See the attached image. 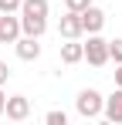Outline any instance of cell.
<instances>
[{
  "label": "cell",
  "instance_id": "2",
  "mask_svg": "<svg viewBox=\"0 0 122 125\" xmlns=\"http://www.w3.org/2000/svg\"><path fill=\"white\" fill-rule=\"evenodd\" d=\"M85 61L92 68H105L109 64V41L102 34H88V44H85Z\"/></svg>",
  "mask_w": 122,
  "mask_h": 125
},
{
  "label": "cell",
  "instance_id": "15",
  "mask_svg": "<svg viewBox=\"0 0 122 125\" xmlns=\"http://www.w3.org/2000/svg\"><path fill=\"white\" fill-rule=\"evenodd\" d=\"M0 14H20V0H0Z\"/></svg>",
  "mask_w": 122,
  "mask_h": 125
},
{
  "label": "cell",
  "instance_id": "13",
  "mask_svg": "<svg viewBox=\"0 0 122 125\" xmlns=\"http://www.w3.org/2000/svg\"><path fill=\"white\" fill-rule=\"evenodd\" d=\"M109 61L122 64V37H119V41H109Z\"/></svg>",
  "mask_w": 122,
  "mask_h": 125
},
{
  "label": "cell",
  "instance_id": "16",
  "mask_svg": "<svg viewBox=\"0 0 122 125\" xmlns=\"http://www.w3.org/2000/svg\"><path fill=\"white\" fill-rule=\"evenodd\" d=\"M7 78H10V68H7V61H0V88L7 84Z\"/></svg>",
  "mask_w": 122,
  "mask_h": 125
},
{
  "label": "cell",
  "instance_id": "7",
  "mask_svg": "<svg viewBox=\"0 0 122 125\" xmlns=\"http://www.w3.org/2000/svg\"><path fill=\"white\" fill-rule=\"evenodd\" d=\"M58 34L68 41V37H81L85 31H81V17L75 14V10H64V17L58 21Z\"/></svg>",
  "mask_w": 122,
  "mask_h": 125
},
{
  "label": "cell",
  "instance_id": "1",
  "mask_svg": "<svg viewBox=\"0 0 122 125\" xmlns=\"http://www.w3.org/2000/svg\"><path fill=\"white\" fill-rule=\"evenodd\" d=\"M102 108H105V98H102L98 88H81L78 98H75V112H78L81 118H98Z\"/></svg>",
  "mask_w": 122,
  "mask_h": 125
},
{
  "label": "cell",
  "instance_id": "6",
  "mask_svg": "<svg viewBox=\"0 0 122 125\" xmlns=\"http://www.w3.org/2000/svg\"><path fill=\"white\" fill-rule=\"evenodd\" d=\"M20 34H24V31H20V17L0 14V44H14Z\"/></svg>",
  "mask_w": 122,
  "mask_h": 125
},
{
  "label": "cell",
  "instance_id": "9",
  "mask_svg": "<svg viewBox=\"0 0 122 125\" xmlns=\"http://www.w3.org/2000/svg\"><path fill=\"white\" fill-rule=\"evenodd\" d=\"M61 61L64 64L85 61V44H78V37H68V44H61Z\"/></svg>",
  "mask_w": 122,
  "mask_h": 125
},
{
  "label": "cell",
  "instance_id": "14",
  "mask_svg": "<svg viewBox=\"0 0 122 125\" xmlns=\"http://www.w3.org/2000/svg\"><path fill=\"white\" fill-rule=\"evenodd\" d=\"M85 7H92V0H64V10H75V14H81Z\"/></svg>",
  "mask_w": 122,
  "mask_h": 125
},
{
  "label": "cell",
  "instance_id": "5",
  "mask_svg": "<svg viewBox=\"0 0 122 125\" xmlns=\"http://www.w3.org/2000/svg\"><path fill=\"white\" fill-rule=\"evenodd\" d=\"M78 17H81V31H85V34H98L102 27H105V10L95 7V3H92V7H85Z\"/></svg>",
  "mask_w": 122,
  "mask_h": 125
},
{
  "label": "cell",
  "instance_id": "3",
  "mask_svg": "<svg viewBox=\"0 0 122 125\" xmlns=\"http://www.w3.org/2000/svg\"><path fill=\"white\" fill-rule=\"evenodd\" d=\"M3 115H7L10 122H27V118H31V98H27V95H10Z\"/></svg>",
  "mask_w": 122,
  "mask_h": 125
},
{
  "label": "cell",
  "instance_id": "12",
  "mask_svg": "<svg viewBox=\"0 0 122 125\" xmlns=\"http://www.w3.org/2000/svg\"><path fill=\"white\" fill-rule=\"evenodd\" d=\"M44 122H48V125H68V115H64L61 108H51V112L44 115Z\"/></svg>",
  "mask_w": 122,
  "mask_h": 125
},
{
  "label": "cell",
  "instance_id": "10",
  "mask_svg": "<svg viewBox=\"0 0 122 125\" xmlns=\"http://www.w3.org/2000/svg\"><path fill=\"white\" fill-rule=\"evenodd\" d=\"M20 31L31 34V37H44V31H48V17H20Z\"/></svg>",
  "mask_w": 122,
  "mask_h": 125
},
{
  "label": "cell",
  "instance_id": "4",
  "mask_svg": "<svg viewBox=\"0 0 122 125\" xmlns=\"http://www.w3.org/2000/svg\"><path fill=\"white\" fill-rule=\"evenodd\" d=\"M14 51H17L20 61H37L41 58V37H31V34H20L14 41Z\"/></svg>",
  "mask_w": 122,
  "mask_h": 125
},
{
  "label": "cell",
  "instance_id": "18",
  "mask_svg": "<svg viewBox=\"0 0 122 125\" xmlns=\"http://www.w3.org/2000/svg\"><path fill=\"white\" fill-rule=\"evenodd\" d=\"M3 108H7V95H3V88H0V115H3Z\"/></svg>",
  "mask_w": 122,
  "mask_h": 125
},
{
  "label": "cell",
  "instance_id": "17",
  "mask_svg": "<svg viewBox=\"0 0 122 125\" xmlns=\"http://www.w3.org/2000/svg\"><path fill=\"white\" fill-rule=\"evenodd\" d=\"M115 84L122 88V64H115Z\"/></svg>",
  "mask_w": 122,
  "mask_h": 125
},
{
  "label": "cell",
  "instance_id": "8",
  "mask_svg": "<svg viewBox=\"0 0 122 125\" xmlns=\"http://www.w3.org/2000/svg\"><path fill=\"white\" fill-rule=\"evenodd\" d=\"M102 115H105L112 125H122V88H119V84H115V91L105 98V108H102Z\"/></svg>",
  "mask_w": 122,
  "mask_h": 125
},
{
  "label": "cell",
  "instance_id": "11",
  "mask_svg": "<svg viewBox=\"0 0 122 125\" xmlns=\"http://www.w3.org/2000/svg\"><path fill=\"white\" fill-rule=\"evenodd\" d=\"M48 0H20V17H48Z\"/></svg>",
  "mask_w": 122,
  "mask_h": 125
}]
</instances>
